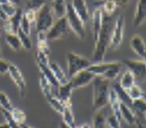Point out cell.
I'll return each mask as SVG.
<instances>
[{
    "label": "cell",
    "instance_id": "6da1fadb",
    "mask_svg": "<svg viewBox=\"0 0 146 128\" xmlns=\"http://www.w3.org/2000/svg\"><path fill=\"white\" fill-rule=\"evenodd\" d=\"M114 22L115 19L113 16H108L103 14L102 26L97 39L95 40V47L93 54V58L95 63H102L104 60L105 55L110 46Z\"/></svg>",
    "mask_w": 146,
    "mask_h": 128
},
{
    "label": "cell",
    "instance_id": "7a4b0ae2",
    "mask_svg": "<svg viewBox=\"0 0 146 128\" xmlns=\"http://www.w3.org/2000/svg\"><path fill=\"white\" fill-rule=\"evenodd\" d=\"M93 111H102L109 103L110 80L96 76L93 80Z\"/></svg>",
    "mask_w": 146,
    "mask_h": 128
},
{
    "label": "cell",
    "instance_id": "3957f363",
    "mask_svg": "<svg viewBox=\"0 0 146 128\" xmlns=\"http://www.w3.org/2000/svg\"><path fill=\"white\" fill-rule=\"evenodd\" d=\"M122 67V63L113 61L110 63H98L91 64L88 67V71L93 73L95 76H101L110 80L114 79L119 75Z\"/></svg>",
    "mask_w": 146,
    "mask_h": 128
},
{
    "label": "cell",
    "instance_id": "277c9868",
    "mask_svg": "<svg viewBox=\"0 0 146 128\" xmlns=\"http://www.w3.org/2000/svg\"><path fill=\"white\" fill-rule=\"evenodd\" d=\"M66 17L67 19L69 27L71 29L78 39H84L86 36L85 23L75 13L74 9L72 7L71 4H67V6H66Z\"/></svg>",
    "mask_w": 146,
    "mask_h": 128
},
{
    "label": "cell",
    "instance_id": "5b68a950",
    "mask_svg": "<svg viewBox=\"0 0 146 128\" xmlns=\"http://www.w3.org/2000/svg\"><path fill=\"white\" fill-rule=\"evenodd\" d=\"M66 59L68 75L70 78L78 72L88 69L91 65V62L88 59L74 52H69L66 55Z\"/></svg>",
    "mask_w": 146,
    "mask_h": 128
},
{
    "label": "cell",
    "instance_id": "8992f818",
    "mask_svg": "<svg viewBox=\"0 0 146 128\" xmlns=\"http://www.w3.org/2000/svg\"><path fill=\"white\" fill-rule=\"evenodd\" d=\"M36 31L37 32H47L54 23L51 7L47 3L37 11L36 17Z\"/></svg>",
    "mask_w": 146,
    "mask_h": 128
},
{
    "label": "cell",
    "instance_id": "52a82bcc",
    "mask_svg": "<svg viewBox=\"0 0 146 128\" xmlns=\"http://www.w3.org/2000/svg\"><path fill=\"white\" fill-rule=\"evenodd\" d=\"M125 30V17L123 15H119L115 19L113 28L112 31L110 43L109 48L113 51L116 50L122 43Z\"/></svg>",
    "mask_w": 146,
    "mask_h": 128
},
{
    "label": "cell",
    "instance_id": "ba28073f",
    "mask_svg": "<svg viewBox=\"0 0 146 128\" xmlns=\"http://www.w3.org/2000/svg\"><path fill=\"white\" fill-rule=\"evenodd\" d=\"M69 26L66 15L58 19L51 27L46 32V38L48 40L55 41L62 39L68 34Z\"/></svg>",
    "mask_w": 146,
    "mask_h": 128
},
{
    "label": "cell",
    "instance_id": "9c48e42d",
    "mask_svg": "<svg viewBox=\"0 0 146 128\" xmlns=\"http://www.w3.org/2000/svg\"><path fill=\"white\" fill-rule=\"evenodd\" d=\"M132 111L135 115V125L137 128H146V103L144 99L133 101Z\"/></svg>",
    "mask_w": 146,
    "mask_h": 128
},
{
    "label": "cell",
    "instance_id": "30bf717a",
    "mask_svg": "<svg viewBox=\"0 0 146 128\" xmlns=\"http://www.w3.org/2000/svg\"><path fill=\"white\" fill-rule=\"evenodd\" d=\"M96 76L91 73L88 70H83L81 71L78 72L76 75L70 78V83L71 84L73 89H78V88L84 87L90 83L91 82H93V80L94 79Z\"/></svg>",
    "mask_w": 146,
    "mask_h": 128
},
{
    "label": "cell",
    "instance_id": "8fae6325",
    "mask_svg": "<svg viewBox=\"0 0 146 128\" xmlns=\"http://www.w3.org/2000/svg\"><path fill=\"white\" fill-rule=\"evenodd\" d=\"M8 74L10 75L11 79L15 83V86L19 90V95L21 98H24L26 95V88H27V84L26 81L24 79L23 75L22 74V72L20 71V70L16 67L14 64H11Z\"/></svg>",
    "mask_w": 146,
    "mask_h": 128
},
{
    "label": "cell",
    "instance_id": "7c38bea8",
    "mask_svg": "<svg viewBox=\"0 0 146 128\" xmlns=\"http://www.w3.org/2000/svg\"><path fill=\"white\" fill-rule=\"evenodd\" d=\"M123 64L127 67L129 71L133 73L134 77H137L138 79H142L145 77L146 63L145 59H125L123 60Z\"/></svg>",
    "mask_w": 146,
    "mask_h": 128
},
{
    "label": "cell",
    "instance_id": "4fadbf2b",
    "mask_svg": "<svg viewBox=\"0 0 146 128\" xmlns=\"http://www.w3.org/2000/svg\"><path fill=\"white\" fill-rule=\"evenodd\" d=\"M129 46L133 51L137 55L144 59L146 58V47L145 43L143 39V38L139 35H134L132 36L129 41Z\"/></svg>",
    "mask_w": 146,
    "mask_h": 128
},
{
    "label": "cell",
    "instance_id": "5bb4252c",
    "mask_svg": "<svg viewBox=\"0 0 146 128\" xmlns=\"http://www.w3.org/2000/svg\"><path fill=\"white\" fill-rule=\"evenodd\" d=\"M146 19V0H137V8L133 20L134 27L141 26Z\"/></svg>",
    "mask_w": 146,
    "mask_h": 128
},
{
    "label": "cell",
    "instance_id": "9a60e30c",
    "mask_svg": "<svg viewBox=\"0 0 146 128\" xmlns=\"http://www.w3.org/2000/svg\"><path fill=\"white\" fill-rule=\"evenodd\" d=\"M71 6L75 13L84 23L90 19V12L86 0H72Z\"/></svg>",
    "mask_w": 146,
    "mask_h": 128
},
{
    "label": "cell",
    "instance_id": "2e32d148",
    "mask_svg": "<svg viewBox=\"0 0 146 128\" xmlns=\"http://www.w3.org/2000/svg\"><path fill=\"white\" fill-rule=\"evenodd\" d=\"M103 13L101 8H96L92 15V30H93V37L94 41L97 39L99 32L102 26Z\"/></svg>",
    "mask_w": 146,
    "mask_h": 128
},
{
    "label": "cell",
    "instance_id": "e0dca14e",
    "mask_svg": "<svg viewBox=\"0 0 146 128\" xmlns=\"http://www.w3.org/2000/svg\"><path fill=\"white\" fill-rule=\"evenodd\" d=\"M73 87L70 81L66 84L64 85H59L58 88V98L59 99L64 103V106L66 104L72 103L71 102V95L73 92Z\"/></svg>",
    "mask_w": 146,
    "mask_h": 128
},
{
    "label": "cell",
    "instance_id": "ac0fdd59",
    "mask_svg": "<svg viewBox=\"0 0 146 128\" xmlns=\"http://www.w3.org/2000/svg\"><path fill=\"white\" fill-rule=\"evenodd\" d=\"M113 90L114 91L116 95L118 98L120 103L126 105L127 107L132 109V103H133V100L131 99L130 97L128 95V92L126 90L123 89L119 83H115L113 84Z\"/></svg>",
    "mask_w": 146,
    "mask_h": 128
},
{
    "label": "cell",
    "instance_id": "d6986e66",
    "mask_svg": "<svg viewBox=\"0 0 146 128\" xmlns=\"http://www.w3.org/2000/svg\"><path fill=\"white\" fill-rule=\"evenodd\" d=\"M49 67L50 68L53 75L54 76L56 80L58 81V83H59V85H64V84H66L69 82V79H67L64 71L57 63H55V62L50 63V62Z\"/></svg>",
    "mask_w": 146,
    "mask_h": 128
},
{
    "label": "cell",
    "instance_id": "ffe728a7",
    "mask_svg": "<svg viewBox=\"0 0 146 128\" xmlns=\"http://www.w3.org/2000/svg\"><path fill=\"white\" fill-rule=\"evenodd\" d=\"M37 65H38V67L39 68L40 73L42 74L45 76V78L49 81V83H50L52 87H54L58 89V87H59V83H58V81L54 78V76L53 75V73H52L51 70H50V68L49 67V65H44V64L40 63H37Z\"/></svg>",
    "mask_w": 146,
    "mask_h": 128
},
{
    "label": "cell",
    "instance_id": "44dd1931",
    "mask_svg": "<svg viewBox=\"0 0 146 128\" xmlns=\"http://www.w3.org/2000/svg\"><path fill=\"white\" fill-rule=\"evenodd\" d=\"M62 115V119H63L62 122L65 124H66L68 127L71 128H75L77 127L76 123H75L74 115L72 110V103L65 105Z\"/></svg>",
    "mask_w": 146,
    "mask_h": 128
},
{
    "label": "cell",
    "instance_id": "7402d4cb",
    "mask_svg": "<svg viewBox=\"0 0 146 128\" xmlns=\"http://www.w3.org/2000/svg\"><path fill=\"white\" fill-rule=\"evenodd\" d=\"M120 113L121 116V119L125 120V122L129 126L135 125V115L132 109L127 107L126 105L120 103Z\"/></svg>",
    "mask_w": 146,
    "mask_h": 128
},
{
    "label": "cell",
    "instance_id": "603a6c76",
    "mask_svg": "<svg viewBox=\"0 0 146 128\" xmlns=\"http://www.w3.org/2000/svg\"><path fill=\"white\" fill-rule=\"evenodd\" d=\"M109 103L110 104L111 109L113 112V115L119 119L120 121L121 120V116L120 113V101H119L117 96L116 95L115 91L112 89L110 91L109 94Z\"/></svg>",
    "mask_w": 146,
    "mask_h": 128
},
{
    "label": "cell",
    "instance_id": "cb8c5ba5",
    "mask_svg": "<svg viewBox=\"0 0 146 128\" xmlns=\"http://www.w3.org/2000/svg\"><path fill=\"white\" fill-rule=\"evenodd\" d=\"M48 39L46 38V32H38L37 35V47L38 51L42 52L44 54L50 55V50L48 45Z\"/></svg>",
    "mask_w": 146,
    "mask_h": 128
},
{
    "label": "cell",
    "instance_id": "d4e9b609",
    "mask_svg": "<svg viewBox=\"0 0 146 128\" xmlns=\"http://www.w3.org/2000/svg\"><path fill=\"white\" fill-rule=\"evenodd\" d=\"M51 6L53 11L58 19L66 15L67 6V4L66 3V0H53Z\"/></svg>",
    "mask_w": 146,
    "mask_h": 128
},
{
    "label": "cell",
    "instance_id": "484cf974",
    "mask_svg": "<svg viewBox=\"0 0 146 128\" xmlns=\"http://www.w3.org/2000/svg\"><path fill=\"white\" fill-rule=\"evenodd\" d=\"M6 43L9 46V47L14 51H19L22 48V45L20 43V40L19 39V36L17 35L15 33H9L6 35Z\"/></svg>",
    "mask_w": 146,
    "mask_h": 128
},
{
    "label": "cell",
    "instance_id": "4316f807",
    "mask_svg": "<svg viewBox=\"0 0 146 128\" xmlns=\"http://www.w3.org/2000/svg\"><path fill=\"white\" fill-rule=\"evenodd\" d=\"M23 16V9L18 7L15 14L8 19V21H9V23H10L11 26L12 32L13 33H15L16 34L17 31H18V30H19V28L20 27V23H21V20H22Z\"/></svg>",
    "mask_w": 146,
    "mask_h": 128
},
{
    "label": "cell",
    "instance_id": "83f0119b",
    "mask_svg": "<svg viewBox=\"0 0 146 128\" xmlns=\"http://www.w3.org/2000/svg\"><path fill=\"white\" fill-rule=\"evenodd\" d=\"M119 84L123 89L126 91L128 89H129L132 86H133L135 84V77L133 75V73L129 71V70L126 71L123 74L122 77L119 82Z\"/></svg>",
    "mask_w": 146,
    "mask_h": 128
},
{
    "label": "cell",
    "instance_id": "f1b7e54d",
    "mask_svg": "<svg viewBox=\"0 0 146 128\" xmlns=\"http://www.w3.org/2000/svg\"><path fill=\"white\" fill-rule=\"evenodd\" d=\"M39 85L42 89V91L46 99L53 96L52 95V86L49 83V81L45 78V76L41 73H40L39 77Z\"/></svg>",
    "mask_w": 146,
    "mask_h": 128
},
{
    "label": "cell",
    "instance_id": "f546056e",
    "mask_svg": "<svg viewBox=\"0 0 146 128\" xmlns=\"http://www.w3.org/2000/svg\"><path fill=\"white\" fill-rule=\"evenodd\" d=\"M94 4L97 6H99V5L102 6L103 11L105 12L104 15L108 16H113L114 13L117 11V6L116 5V3L111 0H106L101 3H95Z\"/></svg>",
    "mask_w": 146,
    "mask_h": 128
},
{
    "label": "cell",
    "instance_id": "4dcf8cb0",
    "mask_svg": "<svg viewBox=\"0 0 146 128\" xmlns=\"http://www.w3.org/2000/svg\"><path fill=\"white\" fill-rule=\"evenodd\" d=\"M17 35L19 36V39L20 40V43L22 45V47H23L27 51H31L33 47V43H32L31 39H30V35L25 34L20 28H19L17 31Z\"/></svg>",
    "mask_w": 146,
    "mask_h": 128
},
{
    "label": "cell",
    "instance_id": "1f68e13d",
    "mask_svg": "<svg viewBox=\"0 0 146 128\" xmlns=\"http://www.w3.org/2000/svg\"><path fill=\"white\" fill-rule=\"evenodd\" d=\"M93 128H106V119L101 111L96 112L94 116Z\"/></svg>",
    "mask_w": 146,
    "mask_h": 128
},
{
    "label": "cell",
    "instance_id": "d6a6232c",
    "mask_svg": "<svg viewBox=\"0 0 146 128\" xmlns=\"http://www.w3.org/2000/svg\"><path fill=\"white\" fill-rule=\"evenodd\" d=\"M127 92L133 101L136 99H144V95H145L144 92L141 90V88L136 84L132 86L129 89H128Z\"/></svg>",
    "mask_w": 146,
    "mask_h": 128
},
{
    "label": "cell",
    "instance_id": "836d02e7",
    "mask_svg": "<svg viewBox=\"0 0 146 128\" xmlns=\"http://www.w3.org/2000/svg\"><path fill=\"white\" fill-rule=\"evenodd\" d=\"M11 114L12 118L19 125L21 126L25 123V122L27 120V115L22 110H20L19 108L14 107L11 111Z\"/></svg>",
    "mask_w": 146,
    "mask_h": 128
},
{
    "label": "cell",
    "instance_id": "e575fe53",
    "mask_svg": "<svg viewBox=\"0 0 146 128\" xmlns=\"http://www.w3.org/2000/svg\"><path fill=\"white\" fill-rule=\"evenodd\" d=\"M47 100L49 104L50 105V107L56 112H58V113H59V114L62 115V113L64 110V107H65L63 103L58 97H54V96H52L50 99H48Z\"/></svg>",
    "mask_w": 146,
    "mask_h": 128
},
{
    "label": "cell",
    "instance_id": "d590c367",
    "mask_svg": "<svg viewBox=\"0 0 146 128\" xmlns=\"http://www.w3.org/2000/svg\"><path fill=\"white\" fill-rule=\"evenodd\" d=\"M0 107H2V110L9 112L11 111L14 108L8 96L2 91H0Z\"/></svg>",
    "mask_w": 146,
    "mask_h": 128
},
{
    "label": "cell",
    "instance_id": "8d00e7d4",
    "mask_svg": "<svg viewBox=\"0 0 146 128\" xmlns=\"http://www.w3.org/2000/svg\"><path fill=\"white\" fill-rule=\"evenodd\" d=\"M46 3V0H28L27 7L28 9L38 11L40 8L42 7Z\"/></svg>",
    "mask_w": 146,
    "mask_h": 128
},
{
    "label": "cell",
    "instance_id": "74e56055",
    "mask_svg": "<svg viewBox=\"0 0 146 128\" xmlns=\"http://www.w3.org/2000/svg\"><path fill=\"white\" fill-rule=\"evenodd\" d=\"M2 113L3 115L4 118H5L6 123L9 125L10 128H21L20 127V125L17 123L15 121V119L12 118L11 112L2 110Z\"/></svg>",
    "mask_w": 146,
    "mask_h": 128
},
{
    "label": "cell",
    "instance_id": "f35d334b",
    "mask_svg": "<svg viewBox=\"0 0 146 128\" xmlns=\"http://www.w3.org/2000/svg\"><path fill=\"white\" fill-rule=\"evenodd\" d=\"M1 7L3 8V10L4 12L6 13V15L8 16V18L11 17L12 15H14L15 14L16 11L18 7L15 6L14 4L11 3H8L7 4H3V5H1Z\"/></svg>",
    "mask_w": 146,
    "mask_h": 128
},
{
    "label": "cell",
    "instance_id": "ab89813d",
    "mask_svg": "<svg viewBox=\"0 0 146 128\" xmlns=\"http://www.w3.org/2000/svg\"><path fill=\"white\" fill-rule=\"evenodd\" d=\"M35 60L37 63H40L44 64V65H49L50 63V60H49V55L44 54L42 52L38 51L35 52Z\"/></svg>",
    "mask_w": 146,
    "mask_h": 128
},
{
    "label": "cell",
    "instance_id": "60d3db41",
    "mask_svg": "<svg viewBox=\"0 0 146 128\" xmlns=\"http://www.w3.org/2000/svg\"><path fill=\"white\" fill-rule=\"evenodd\" d=\"M31 23L28 21V19L25 17L23 14V16L21 23H20L19 28L25 34H27L28 35H30V34H31Z\"/></svg>",
    "mask_w": 146,
    "mask_h": 128
},
{
    "label": "cell",
    "instance_id": "b9f144b4",
    "mask_svg": "<svg viewBox=\"0 0 146 128\" xmlns=\"http://www.w3.org/2000/svg\"><path fill=\"white\" fill-rule=\"evenodd\" d=\"M106 123L110 128H121V121L117 119L113 115L110 116L106 120Z\"/></svg>",
    "mask_w": 146,
    "mask_h": 128
},
{
    "label": "cell",
    "instance_id": "7bdbcfd3",
    "mask_svg": "<svg viewBox=\"0 0 146 128\" xmlns=\"http://www.w3.org/2000/svg\"><path fill=\"white\" fill-rule=\"evenodd\" d=\"M11 64V63L7 60H5L0 58V75H4L8 74V71H9Z\"/></svg>",
    "mask_w": 146,
    "mask_h": 128
},
{
    "label": "cell",
    "instance_id": "ee69618b",
    "mask_svg": "<svg viewBox=\"0 0 146 128\" xmlns=\"http://www.w3.org/2000/svg\"><path fill=\"white\" fill-rule=\"evenodd\" d=\"M25 17L28 19V21L31 23L33 22H35L36 17H37V11H34V10H31L28 9V11L27 12L23 13Z\"/></svg>",
    "mask_w": 146,
    "mask_h": 128
},
{
    "label": "cell",
    "instance_id": "f6af8a7d",
    "mask_svg": "<svg viewBox=\"0 0 146 128\" xmlns=\"http://www.w3.org/2000/svg\"><path fill=\"white\" fill-rule=\"evenodd\" d=\"M3 30L5 31V32H6L7 34H9V33H13V32H12L11 26V24H10V23H9L8 19L3 22Z\"/></svg>",
    "mask_w": 146,
    "mask_h": 128
},
{
    "label": "cell",
    "instance_id": "bcb514c9",
    "mask_svg": "<svg viewBox=\"0 0 146 128\" xmlns=\"http://www.w3.org/2000/svg\"><path fill=\"white\" fill-rule=\"evenodd\" d=\"M111 1H113V2H114L116 5L117 6V7H122L124 5H125L127 4L130 0H111Z\"/></svg>",
    "mask_w": 146,
    "mask_h": 128
},
{
    "label": "cell",
    "instance_id": "7dc6e473",
    "mask_svg": "<svg viewBox=\"0 0 146 128\" xmlns=\"http://www.w3.org/2000/svg\"><path fill=\"white\" fill-rule=\"evenodd\" d=\"M9 18H8V16L6 15V13L4 12V11L3 10V8L2 7L0 6V19L3 20V21H6V20H7Z\"/></svg>",
    "mask_w": 146,
    "mask_h": 128
},
{
    "label": "cell",
    "instance_id": "c3c4849f",
    "mask_svg": "<svg viewBox=\"0 0 146 128\" xmlns=\"http://www.w3.org/2000/svg\"><path fill=\"white\" fill-rule=\"evenodd\" d=\"M75 128H92L91 127V126L90 124L88 123H83L82 125H79L78 127H76Z\"/></svg>",
    "mask_w": 146,
    "mask_h": 128
},
{
    "label": "cell",
    "instance_id": "681fc988",
    "mask_svg": "<svg viewBox=\"0 0 146 128\" xmlns=\"http://www.w3.org/2000/svg\"><path fill=\"white\" fill-rule=\"evenodd\" d=\"M9 2H10L11 3L14 4L16 7H18L20 4V3H21V0H9Z\"/></svg>",
    "mask_w": 146,
    "mask_h": 128
},
{
    "label": "cell",
    "instance_id": "f907efd6",
    "mask_svg": "<svg viewBox=\"0 0 146 128\" xmlns=\"http://www.w3.org/2000/svg\"><path fill=\"white\" fill-rule=\"evenodd\" d=\"M59 128H71L70 127H68L66 124H65L63 122H61L59 124Z\"/></svg>",
    "mask_w": 146,
    "mask_h": 128
},
{
    "label": "cell",
    "instance_id": "816d5d0a",
    "mask_svg": "<svg viewBox=\"0 0 146 128\" xmlns=\"http://www.w3.org/2000/svg\"><path fill=\"white\" fill-rule=\"evenodd\" d=\"M0 128H10V127L7 123H5L0 124Z\"/></svg>",
    "mask_w": 146,
    "mask_h": 128
},
{
    "label": "cell",
    "instance_id": "f5cc1de1",
    "mask_svg": "<svg viewBox=\"0 0 146 128\" xmlns=\"http://www.w3.org/2000/svg\"><path fill=\"white\" fill-rule=\"evenodd\" d=\"M8 3H10L9 0H0V6L1 5H3V4H7Z\"/></svg>",
    "mask_w": 146,
    "mask_h": 128
},
{
    "label": "cell",
    "instance_id": "db71d44e",
    "mask_svg": "<svg viewBox=\"0 0 146 128\" xmlns=\"http://www.w3.org/2000/svg\"><path fill=\"white\" fill-rule=\"evenodd\" d=\"M20 127L21 128H32V127H30V126H28V125H27V124H23V125H21V126H20Z\"/></svg>",
    "mask_w": 146,
    "mask_h": 128
},
{
    "label": "cell",
    "instance_id": "11a10c76",
    "mask_svg": "<svg viewBox=\"0 0 146 128\" xmlns=\"http://www.w3.org/2000/svg\"><path fill=\"white\" fill-rule=\"evenodd\" d=\"M99 2H100V3H102V2H104V1H106V0H98Z\"/></svg>",
    "mask_w": 146,
    "mask_h": 128
},
{
    "label": "cell",
    "instance_id": "9f6ffc18",
    "mask_svg": "<svg viewBox=\"0 0 146 128\" xmlns=\"http://www.w3.org/2000/svg\"><path fill=\"white\" fill-rule=\"evenodd\" d=\"M1 34H2V29L0 28V35H1Z\"/></svg>",
    "mask_w": 146,
    "mask_h": 128
},
{
    "label": "cell",
    "instance_id": "6f0895ef",
    "mask_svg": "<svg viewBox=\"0 0 146 128\" xmlns=\"http://www.w3.org/2000/svg\"><path fill=\"white\" fill-rule=\"evenodd\" d=\"M0 55H1V47H0Z\"/></svg>",
    "mask_w": 146,
    "mask_h": 128
}]
</instances>
